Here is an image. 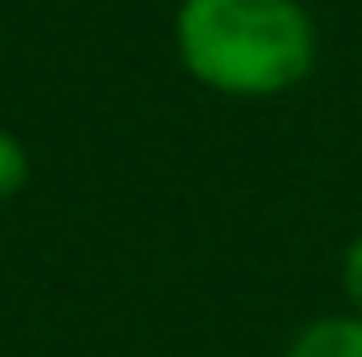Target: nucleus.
Listing matches in <instances>:
<instances>
[{"mask_svg":"<svg viewBox=\"0 0 362 357\" xmlns=\"http://www.w3.org/2000/svg\"><path fill=\"white\" fill-rule=\"evenodd\" d=\"M173 42L184 69L231 100H273L315 69V21L299 0H184Z\"/></svg>","mask_w":362,"mask_h":357,"instance_id":"f257e3e1","label":"nucleus"},{"mask_svg":"<svg viewBox=\"0 0 362 357\" xmlns=\"http://www.w3.org/2000/svg\"><path fill=\"white\" fill-rule=\"evenodd\" d=\"M284 357H362V321L346 315H320L289 341Z\"/></svg>","mask_w":362,"mask_h":357,"instance_id":"f03ea898","label":"nucleus"},{"mask_svg":"<svg viewBox=\"0 0 362 357\" xmlns=\"http://www.w3.org/2000/svg\"><path fill=\"white\" fill-rule=\"evenodd\" d=\"M27 179H32V158H27V147H21L16 131L0 127V200L21 194V189H27Z\"/></svg>","mask_w":362,"mask_h":357,"instance_id":"7ed1b4c3","label":"nucleus"},{"mask_svg":"<svg viewBox=\"0 0 362 357\" xmlns=\"http://www.w3.org/2000/svg\"><path fill=\"white\" fill-rule=\"evenodd\" d=\"M341 289H346L352 315L362 321V237H352V247H346V257H341Z\"/></svg>","mask_w":362,"mask_h":357,"instance_id":"20e7f679","label":"nucleus"}]
</instances>
